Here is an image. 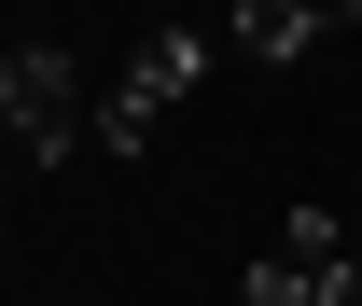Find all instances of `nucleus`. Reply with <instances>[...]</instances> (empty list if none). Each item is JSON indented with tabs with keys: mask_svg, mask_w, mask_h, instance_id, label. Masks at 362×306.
Listing matches in <instances>:
<instances>
[{
	"mask_svg": "<svg viewBox=\"0 0 362 306\" xmlns=\"http://www.w3.org/2000/svg\"><path fill=\"white\" fill-rule=\"evenodd\" d=\"M223 56V14H168V28H139L126 42V70L98 84V153H139V139L181 112V84Z\"/></svg>",
	"mask_w": 362,
	"mask_h": 306,
	"instance_id": "nucleus-1",
	"label": "nucleus"
},
{
	"mask_svg": "<svg viewBox=\"0 0 362 306\" xmlns=\"http://www.w3.org/2000/svg\"><path fill=\"white\" fill-rule=\"evenodd\" d=\"M0 112H14V153H28V167H70V153L98 139V84L70 70V42H14Z\"/></svg>",
	"mask_w": 362,
	"mask_h": 306,
	"instance_id": "nucleus-2",
	"label": "nucleus"
},
{
	"mask_svg": "<svg viewBox=\"0 0 362 306\" xmlns=\"http://www.w3.org/2000/svg\"><path fill=\"white\" fill-rule=\"evenodd\" d=\"M237 306H362V251H349V223H334V209H293L265 251H251Z\"/></svg>",
	"mask_w": 362,
	"mask_h": 306,
	"instance_id": "nucleus-3",
	"label": "nucleus"
}]
</instances>
